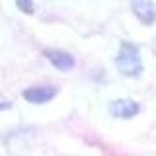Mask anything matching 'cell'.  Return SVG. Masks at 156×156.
Instances as JSON below:
<instances>
[{
    "mask_svg": "<svg viewBox=\"0 0 156 156\" xmlns=\"http://www.w3.org/2000/svg\"><path fill=\"white\" fill-rule=\"evenodd\" d=\"M115 66L119 74L127 78H136L143 72V57H140V49L131 41H123L119 47V53L115 57Z\"/></svg>",
    "mask_w": 156,
    "mask_h": 156,
    "instance_id": "obj_1",
    "label": "cell"
},
{
    "mask_svg": "<svg viewBox=\"0 0 156 156\" xmlns=\"http://www.w3.org/2000/svg\"><path fill=\"white\" fill-rule=\"evenodd\" d=\"M107 109L117 119H133L140 113V104L135 100H129V98H119V100L109 101Z\"/></svg>",
    "mask_w": 156,
    "mask_h": 156,
    "instance_id": "obj_2",
    "label": "cell"
},
{
    "mask_svg": "<svg viewBox=\"0 0 156 156\" xmlns=\"http://www.w3.org/2000/svg\"><path fill=\"white\" fill-rule=\"evenodd\" d=\"M131 10L140 23L152 26L156 22V4L154 0H131Z\"/></svg>",
    "mask_w": 156,
    "mask_h": 156,
    "instance_id": "obj_3",
    "label": "cell"
},
{
    "mask_svg": "<svg viewBox=\"0 0 156 156\" xmlns=\"http://www.w3.org/2000/svg\"><path fill=\"white\" fill-rule=\"evenodd\" d=\"M22 96L29 104H47L57 96V88L55 86H31V88H26Z\"/></svg>",
    "mask_w": 156,
    "mask_h": 156,
    "instance_id": "obj_4",
    "label": "cell"
},
{
    "mask_svg": "<svg viewBox=\"0 0 156 156\" xmlns=\"http://www.w3.org/2000/svg\"><path fill=\"white\" fill-rule=\"evenodd\" d=\"M45 57L49 58V62H51L57 70H62V72L72 70L74 65H76V62H74V57H72L70 53L58 51V49H49V51H45Z\"/></svg>",
    "mask_w": 156,
    "mask_h": 156,
    "instance_id": "obj_5",
    "label": "cell"
},
{
    "mask_svg": "<svg viewBox=\"0 0 156 156\" xmlns=\"http://www.w3.org/2000/svg\"><path fill=\"white\" fill-rule=\"evenodd\" d=\"M16 6L22 10L23 14H27V16H31V14L35 12V4H33V0H16Z\"/></svg>",
    "mask_w": 156,
    "mask_h": 156,
    "instance_id": "obj_6",
    "label": "cell"
},
{
    "mask_svg": "<svg viewBox=\"0 0 156 156\" xmlns=\"http://www.w3.org/2000/svg\"><path fill=\"white\" fill-rule=\"evenodd\" d=\"M10 107H12V101L0 96V111H2V109H10Z\"/></svg>",
    "mask_w": 156,
    "mask_h": 156,
    "instance_id": "obj_7",
    "label": "cell"
}]
</instances>
